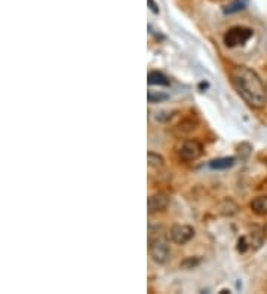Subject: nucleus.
Masks as SVG:
<instances>
[{"label":"nucleus","mask_w":267,"mask_h":294,"mask_svg":"<svg viewBox=\"0 0 267 294\" xmlns=\"http://www.w3.org/2000/svg\"><path fill=\"white\" fill-rule=\"evenodd\" d=\"M230 79L241 98L252 108H263L267 103L266 85L261 78L247 65H236L230 70Z\"/></svg>","instance_id":"nucleus-1"},{"label":"nucleus","mask_w":267,"mask_h":294,"mask_svg":"<svg viewBox=\"0 0 267 294\" xmlns=\"http://www.w3.org/2000/svg\"><path fill=\"white\" fill-rule=\"evenodd\" d=\"M148 252L155 263L158 265H166L171 257V250L166 238V232L162 226L148 229Z\"/></svg>","instance_id":"nucleus-2"},{"label":"nucleus","mask_w":267,"mask_h":294,"mask_svg":"<svg viewBox=\"0 0 267 294\" xmlns=\"http://www.w3.org/2000/svg\"><path fill=\"white\" fill-rule=\"evenodd\" d=\"M254 31L247 27H233L224 34V43L227 48H235V46H241L252 38Z\"/></svg>","instance_id":"nucleus-3"},{"label":"nucleus","mask_w":267,"mask_h":294,"mask_svg":"<svg viewBox=\"0 0 267 294\" xmlns=\"http://www.w3.org/2000/svg\"><path fill=\"white\" fill-rule=\"evenodd\" d=\"M177 153H178L180 159H183L185 162L196 161L202 156L204 146L198 140H184L177 149Z\"/></svg>","instance_id":"nucleus-4"},{"label":"nucleus","mask_w":267,"mask_h":294,"mask_svg":"<svg viewBox=\"0 0 267 294\" xmlns=\"http://www.w3.org/2000/svg\"><path fill=\"white\" fill-rule=\"evenodd\" d=\"M195 236V229L188 225H174L169 231V238L172 242L183 245Z\"/></svg>","instance_id":"nucleus-5"},{"label":"nucleus","mask_w":267,"mask_h":294,"mask_svg":"<svg viewBox=\"0 0 267 294\" xmlns=\"http://www.w3.org/2000/svg\"><path fill=\"white\" fill-rule=\"evenodd\" d=\"M168 205H169V196L166 193H164V192L153 193L147 199V208H148L150 214L166 210Z\"/></svg>","instance_id":"nucleus-6"},{"label":"nucleus","mask_w":267,"mask_h":294,"mask_svg":"<svg viewBox=\"0 0 267 294\" xmlns=\"http://www.w3.org/2000/svg\"><path fill=\"white\" fill-rule=\"evenodd\" d=\"M247 239L248 242H249V247H251L252 250H258V248L264 244V239H266L264 229L254 226V228L251 229V232L248 233Z\"/></svg>","instance_id":"nucleus-7"},{"label":"nucleus","mask_w":267,"mask_h":294,"mask_svg":"<svg viewBox=\"0 0 267 294\" xmlns=\"http://www.w3.org/2000/svg\"><path fill=\"white\" fill-rule=\"evenodd\" d=\"M249 207H251V210L254 211L255 214H258V215H266L267 214V196H257V198H254L252 201H251V204H249Z\"/></svg>","instance_id":"nucleus-8"},{"label":"nucleus","mask_w":267,"mask_h":294,"mask_svg":"<svg viewBox=\"0 0 267 294\" xmlns=\"http://www.w3.org/2000/svg\"><path fill=\"white\" fill-rule=\"evenodd\" d=\"M235 161L236 158L233 156H226V158H218V159H214L209 162V168L212 169H227L232 168L235 165Z\"/></svg>","instance_id":"nucleus-9"},{"label":"nucleus","mask_w":267,"mask_h":294,"mask_svg":"<svg viewBox=\"0 0 267 294\" xmlns=\"http://www.w3.org/2000/svg\"><path fill=\"white\" fill-rule=\"evenodd\" d=\"M148 85H158V86H169V79L161 71H150L147 76Z\"/></svg>","instance_id":"nucleus-10"},{"label":"nucleus","mask_w":267,"mask_h":294,"mask_svg":"<svg viewBox=\"0 0 267 294\" xmlns=\"http://www.w3.org/2000/svg\"><path fill=\"white\" fill-rule=\"evenodd\" d=\"M239 211V207L235 201L232 199H224L221 204H220V212L223 215H235L236 212Z\"/></svg>","instance_id":"nucleus-11"},{"label":"nucleus","mask_w":267,"mask_h":294,"mask_svg":"<svg viewBox=\"0 0 267 294\" xmlns=\"http://www.w3.org/2000/svg\"><path fill=\"white\" fill-rule=\"evenodd\" d=\"M147 100H148V103H151V104H155V103H162V101L169 100V95L165 94V92H161V91L148 89V92H147Z\"/></svg>","instance_id":"nucleus-12"},{"label":"nucleus","mask_w":267,"mask_h":294,"mask_svg":"<svg viewBox=\"0 0 267 294\" xmlns=\"http://www.w3.org/2000/svg\"><path fill=\"white\" fill-rule=\"evenodd\" d=\"M147 159H148V165L153 167V168H164L165 161L164 158L155 152H148L147 153Z\"/></svg>","instance_id":"nucleus-13"},{"label":"nucleus","mask_w":267,"mask_h":294,"mask_svg":"<svg viewBox=\"0 0 267 294\" xmlns=\"http://www.w3.org/2000/svg\"><path fill=\"white\" fill-rule=\"evenodd\" d=\"M245 0H236V2H233L232 5H228L226 6V9H224V12L226 14H235V12H239V11H242V9H245Z\"/></svg>","instance_id":"nucleus-14"},{"label":"nucleus","mask_w":267,"mask_h":294,"mask_svg":"<svg viewBox=\"0 0 267 294\" xmlns=\"http://www.w3.org/2000/svg\"><path fill=\"white\" fill-rule=\"evenodd\" d=\"M238 153H239V158L245 161V159H248L251 156V153H252V146L249 143H241L238 146Z\"/></svg>","instance_id":"nucleus-15"},{"label":"nucleus","mask_w":267,"mask_h":294,"mask_svg":"<svg viewBox=\"0 0 267 294\" xmlns=\"http://www.w3.org/2000/svg\"><path fill=\"white\" fill-rule=\"evenodd\" d=\"M249 248V242H248L247 236H242L239 241H238V251L245 252Z\"/></svg>","instance_id":"nucleus-16"},{"label":"nucleus","mask_w":267,"mask_h":294,"mask_svg":"<svg viewBox=\"0 0 267 294\" xmlns=\"http://www.w3.org/2000/svg\"><path fill=\"white\" fill-rule=\"evenodd\" d=\"M196 265H199V260L188 259V260H185L184 263H183V268H185V269H192V268H195Z\"/></svg>","instance_id":"nucleus-17"},{"label":"nucleus","mask_w":267,"mask_h":294,"mask_svg":"<svg viewBox=\"0 0 267 294\" xmlns=\"http://www.w3.org/2000/svg\"><path fill=\"white\" fill-rule=\"evenodd\" d=\"M147 3H148V8L151 9L153 14H159V6L155 3V0H147Z\"/></svg>","instance_id":"nucleus-18"},{"label":"nucleus","mask_w":267,"mask_h":294,"mask_svg":"<svg viewBox=\"0 0 267 294\" xmlns=\"http://www.w3.org/2000/svg\"><path fill=\"white\" fill-rule=\"evenodd\" d=\"M226 293H230V290H227V288H223V290L220 291V294H226Z\"/></svg>","instance_id":"nucleus-19"},{"label":"nucleus","mask_w":267,"mask_h":294,"mask_svg":"<svg viewBox=\"0 0 267 294\" xmlns=\"http://www.w3.org/2000/svg\"><path fill=\"white\" fill-rule=\"evenodd\" d=\"M264 233H266V236H267V225L264 226Z\"/></svg>","instance_id":"nucleus-20"},{"label":"nucleus","mask_w":267,"mask_h":294,"mask_svg":"<svg viewBox=\"0 0 267 294\" xmlns=\"http://www.w3.org/2000/svg\"><path fill=\"white\" fill-rule=\"evenodd\" d=\"M266 165H267V158H266Z\"/></svg>","instance_id":"nucleus-21"},{"label":"nucleus","mask_w":267,"mask_h":294,"mask_svg":"<svg viewBox=\"0 0 267 294\" xmlns=\"http://www.w3.org/2000/svg\"><path fill=\"white\" fill-rule=\"evenodd\" d=\"M266 91H267V84H266Z\"/></svg>","instance_id":"nucleus-22"}]
</instances>
